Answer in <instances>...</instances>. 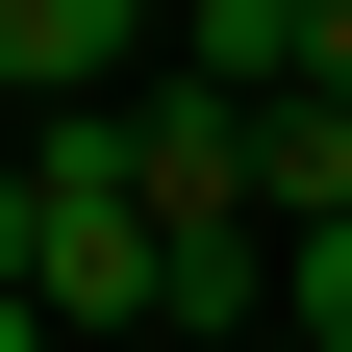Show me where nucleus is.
Returning a JSON list of instances; mask_svg holds the SVG:
<instances>
[{
	"label": "nucleus",
	"instance_id": "39448f33",
	"mask_svg": "<svg viewBox=\"0 0 352 352\" xmlns=\"http://www.w3.org/2000/svg\"><path fill=\"white\" fill-rule=\"evenodd\" d=\"M0 352H51V302H0Z\"/></svg>",
	"mask_w": 352,
	"mask_h": 352
},
{
	"label": "nucleus",
	"instance_id": "7ed1b4c3",
	"mask_svg": "<svg viewBox=\"0 0 352 352\" xmlns=\"http://www.w3.org/2000/svg\"><path fill=\"white\" fill-rule=\"evenodd\" d=\"M277 327H302V352H352V201H327V227H277Z\"/></svg>",
	"mask_w": 352,
	"mask_h": 352
},
{
	"label": "nucleus",
	"instance_id": "f03ea898",
	"mask_svg": "<svg viewBox=\"0 0 352 352\" xmlns=\"http://www.w3.org/2000/svg\"><path fill=\"white\" fill-rule=\"evenodd\" d=\"M0 76L101 101V76H151V0H0Z\"/></svg>",
	"mask_w": 352,
	"mask_h": 352
},
{
	"label": "nucleus",
	"instance_id": "20e7f679",
	"mask_svg": "<svg viewBox=\"0 0 352 352\" xmlns=\"http://www.w3.org/2000/svg\"><path fill=\"white\" fill-rule=\"evenodd\" d=\"M302 101H352V0H302Z\"/></svg>",
	"mask_w": 352,
	"mask_h": 352
},
{
	"label": "nucleus",
	"instance_id": "f257e3e1",
	"mask_svg": "<svg viewBox=\"0 0 352 352\" xmlns=\"http://www.w3.org/2000/svg\"><path fill=\"white\" fill-rule=\"evenodd\" d=\"M227 176H252V227H327V201H352V101H302V76L227 101Z\"/></svg>",
	"mask_w": 352,
	"mask_h": 352
},
{
	"label": "nucleus",
	"instance_id": "423d86ee",
	"mask_svg": "<svg viewBox=\"0 0 352 352\" xmlns=\"http://www.w3.org/2000/svg\"><path fill=\"white\" fill-rule=\"evenodd\" d=\"M151 25H176V0H151Z\"/></svg>",
	"mask_w": 352,
	"mask_h": 352
}]
</instances>
